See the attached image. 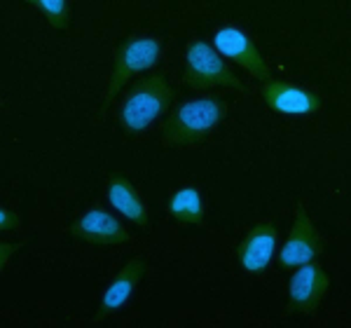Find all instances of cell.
Listing matches in <instances>:
<instances>
[{
	"instance_id": "obj_9",
	"label": "cell",
	"mask_w": 351,
	"mask_h": 328,
	"mask_svg": "<svg viewBox=\"0 0 351 328\" xmlns=\"http://www.w3.org/2000/svg\"><path fill=\"white\" fill-rule=\"evenodd\" d=\"M316 253V233L314 225L302 207L295 209V223L291 228L286 246L281 248V265L291 268V265H304L314 258Z\"/></svg>"
},
{
	"instance_id": "obj_10",
	"label": "cell",
	"mask_w": 351,
	"mask_h": 328,
	"mask_svg": "<svg viewBox=\"0 0 351 328\" xmlns=\"http://www.w3.org/2000/svg\"><path fill=\"white\" fill-rule=\"evenodd\" d=\"M274 246H276L274 225H269V223L258 225V228H253L251 233L246 235V239H243L239 246L241 265L246 270H251V272H258V270H263L265 265L269 263L271 253H274Z\"/></svg>"
},
{
	"instance_id": "obj_3",
	"label": "cell",
	"mask_w": 351,
	"mask_h": 328,
	"mask_svg": "<svg viewBox=\"0 0 351 328\" xmlns=\"http://www.w3.org/2000/svg\"><path fill=\"white\" fill-rule=\"evenodd\" d=\"M183 80L192 89H211V87L241 89L239 78L223 64V59L208 45H204L199 40L188 45V66H185Z\"/></svg>"
},
{
	"instance_id": "obj_1",
	"label": "cell",
	"mask_w": 351,
	"mask_h": 328,
	"mask_svg": "<svg viewBox=\"0 0 351 328\" xmlns=\"http://www.w3.org/2000/svg\"><path fill=\"white\" fill-rule=\"evenodd\" d=\"M223 113H225V104L213 99H199V101L183 104L178 110H173V115L164 124L162 143L167 148L195 145L213 127H218V122L223 120Z\"/></svg>"
},
{
	"instance_id": "obj_15",
	"label": "cell",
	"mask_w": 351,
	"mask_h": 328,
	"mask_svg": "<svg viewBox=\"0 0 351 328\" xmlns=\"http://www.w3.org/2000/svg\"><path fill=\"white\" fill-rule=\"evenodd\" d=\"M0 220H3V230H14L16 225H19V218L14 216V213H10L8 209H3V211H0Z\"/></svg>"
},
{
	"instance_id": "obj_4",
	"label": "cell",
	"mask_w": 351,
	"mask_h": 328,
	"mask_svg": "<svg viewBox=\"0 0 351 328\" xmlns=\"http://www.w3.org/2000/svg\"><path fill=\"white\" fill-rule=\"evenodd\" d=\"M162 54V47L157 40H150V38H141V40H132L124 43L122 47H117L115 52V66H112V75H110V84L108 92H106V99H112L124 82L138 71L150 69L152 64H157Z\"/></svg>"
},
{
	"instance_id": "obj_14",
	"label": "cell",
	"mask_w": 351,
	"mask_h": 328,
	"mask_svg": "<svg viewBox=\"0 0 351 328\" xmlns=\"http://www.w3.org/2000/svg\"><path fill=\"white\" fill-rule=\"evenodd\" d=\"M36 5L47 14L49 24L56 31H66L68 24H71V5L64 3V0H38Z\"/></svg>"
},
{
	"instance_id": "obj_16",
	"label": "cell",
	"mask_w": 351,
	"mask_h": 328,
	"mask_svg": "<svg viewBox=\"0 0 351 328\" xmlns=\"http://www.w3.org/2000/svg\"><path fill=\"white\" fill-rule=\"evenodd\" d=\"M14 251H16V246H8V244H3V265L8 263L10 256H12Z\"/></svg>"
},
{
	"instance_id": "obj_11",
	"label": "cell",
	"mask_w": 351,
	"mask_h": 328,
	"mask_svg": "<svg viewBox=\"0 0 351 328\" xmlns=\"http://www.w3.org/2000/svg\"><path fill=\"white\" fill-rule=\"evenodd\" d=\"M108 200H110V204L115 207L122 216H127L132 220V223L141 225V228L148 225V211H145V204L141 202V197L136 195V190L132 188V183H129L127 178H120V176L110 178Z\"/></svg>"
},
{
	"instance_id": "obj_6",
	"label": "cell",
	"mask_w": 351,
	"mask_h": 328,
	"mask_svg": "<svg viewBox=\"0 0 351 328\" xmlns=\"http://www.w3.org/2000/svg\"><path fill=\"white\" fill-rule=\"evenodd\" d=\"M71 237L89 242V244H106V246L127 244L129 242L127 230L104 211H89L77 218L71 228Z\"/></svg>"
},
{
	"instance_id": "obj_5",
	"label": "cell",
	"mask_w": 351,
	"mask_h": 328,
	"mask_svg": "<svg viewBox=\"0 0 351 328\" xmlns=\"http://www.w3.org/2000/svg\"><path fill=\"white\" fill-rule=\"evenodd\" d=\"M216 47L218 52H223L246 71H251L258 80H271L269 66L265 64L263 54L258 52V47L253 45L251 38L246 33H241L239 28H220L216 33Z\"/></svg>"
},
{
	"instance_id": "obj_12",
	"label": "cell",
	"mask_w": 351,
	"mask_h": 328,
	"mask_svg": "<svg viewBox=\"0 0 351 328\" xmlns=\"http://www.w3.org/2000/svg\"><path fill=\"white\" fill-rule=\"evenodd\" d=\"M145 274V263L141 258H134L129 260L127 265L117 272L115 281L108 286V291H106L104 296V312H108V309H117L122 307L124 303H127V298L132 296L134 286L138 284L141 279H143Z\"/></svg>"
},
{
	"instance_id": "obj_13",
	"label": "cell",
	"mask_w": 351,
	"mask_h": 328,
	"mask_svg": "<svg viewBox=\"0 0 351 328\" xmlns=\"http://www.w3.org/2000/svg\"><path fill=\"white\" fill-rule=\"evenodd\" d=\"M169 213L173 220L185 225H202L204 223V207L202 197L195 188H183L171 195L169 202Z\"/></svg>"
},
{
	"instance_id": "obj_8",
	"label": "cell",
	"mask_w": 351,
	"mask_h": 328,
	"mask_svg": "<svg viewBox=\"0 0 351 328\" xmlns=\"http://www.w3.org/2000/svg\"><path fill=\"white\" fill-rule=\"evenodd\" d=\"M263 99L271 110L276 113H291V115H304V113L319 110V99L295 84L269 80L263 87Z\"/></svg>"
},
{
	"instance_id": "obj_2",
	"label": "cell",
	"mask_w": 351,
	"mask_h": 328,
	"mask_svg": "<svg viewBox=\"0 0 351 328\" xmlns=\"http://www.w3.org/2000/svg\"><path fill=\"white\" fill-rule=\"evenodd\" d=\"M171 104V87L164 75H150L141 80L122 106V124L127 132L138 134L150 127Z\"/></svg>"
},
{
	"instance_id": "obj_7",
	"label": "cell",
	"mask_w": 351,
	"mask_h": 328,
	"mask_svg": "<svg viewBox=\"0 0 351 328\" xmlns=\"http://www.w3.org/2000/svg\"><path fill=\"white\" fill-rule=\"evenodd\" d=\"M328 284H330V279L319 265L304 263V268L291 281V305L300 312H316Z\"/></svg>"
}]
</instances>
